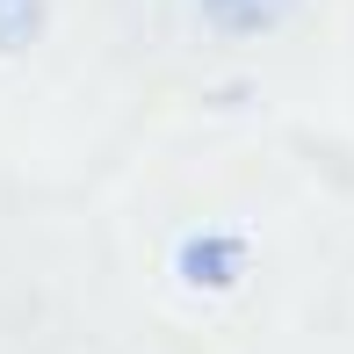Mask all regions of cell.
Returning a JSON list of instances; mask_svg holds the SVG:
<instances>
[{
	"label": "cell",
	"mask_w": 354,
	"mask_h": 354,
	"mask_svg": "<svg viewBox=\"0 0 354 354\" xmlns=\"http://www.w3.org/2000/svg\"><path fill=\"white\" fill-rule=\"evenodd\" d=\"M44 37V0H0V58L29 51Z\"/></svg>",
	"instance_id": "cell-3"
},
{
	"label": "cell",
	"mask_w": 354,
	"mask_h": 354,
	"mask_svg": "<svg viewBox=\"0 0 354 354\" xmlns=\"http://www.w3.org/2000/svg\"><path fill=\"white\" fill-rule=\"evenodd\" d=\"M203 22L224 29V37H261V29H282L297 0H196Z\"/></svg>",
	"instance_id": "cell-2"
},
{
	"label": "cell",
	"mask_w": 354,
	"mask_h": 354,
	"mask_svg": "<svg viewBox=\"0 0 354 354\" xmlns=\"http://www.w3.org/2000/svg\"><path fill=\"white\" fill-rule=\"evenodd\" d=\"M174 268H181L188 289H232L239 275H246V239H232V232H196L181 253H174Z\"/></svg>",
	"instance_id": "cell-1"
}]
</instances>
